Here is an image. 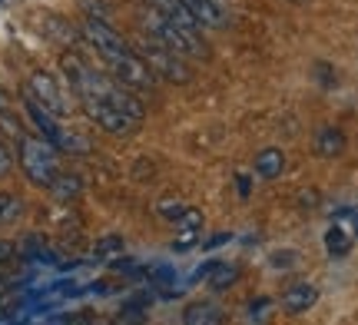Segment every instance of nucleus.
<instances>
[{"label":"nucleus","mask_w":358,"mask_h":325,"mask_svg":"<svg viewBox=\"0 0 358 325\" xmlns=\"http://www.w3.org/2000/svg\"><path fill=\"white\" fill-rule=\"evenodd\" d=\"M159 13H166L169 20H176L179 27H189V30H203V27L196 24V17L189 13V7H186V0H150Z\"/></svg>","instance_id":"obj_11"},{"label":"nucleus","mask_w":358,"mask_h":325,"mask_svg":"<svg viewBox=\"0 0 358 325\" xmlns=\"http://www.w3.org/2000/svg\"><path fill=\"white\" fill-rule=\"evenodd\" d=\"M342 150H345V136H342V130L322 127V130L315 133V153H319V157H338Z\"/></svg>","instance_id":"obj_14"},{"label":"nucleus","mask_w":358,"mask_h":325,"mask_svg":"<svg viewBox=\"0 0 358 325\" xmlns=\"http://www.w3.org/2000/svg\"><path fill=\"white\" fill-rule=\"evenodd\" d=\"M203 212H199V209L196 206H186L182 209V216H179L176 222H173V226H176V229H196V233H203Z\"/></svg>","instance_id":"obj_19"},{"label":"nucleus","mask_w":358,"mask_h":325,"mask_svg":"<svg viewBox=\"0 0 358 325\" xmlns=\"http://www.w3.org/2000/svg\"><path fill=\"white\" fill-rule=\"evenodd\" d=\"M189 13L196 17V24L203 30H222L229 27V17H226V7L219 0H186Z\"/></svg>","instance_id":"obj_8"},{"label":"nucleus","mask_w":358,"mask_h":325,"mask_svg":"<svg viewBox=\"0 0 358 325\" xmlns=\"http://www.w3.org/2000/svg\"><path fill=\"white\" fill-rule=\"evenodd\" d=\"M10 106V96H7V90H3V83H0V110H7Z\"/></svg>","instance_id":"obj_23"},{"label":"nucleus","mask_w":358,"mask_h":325,"mask_svg":"<svg viewBox=\"0 0 358 325\" xmlns=\"http://www.w3.org/2000/svg\"><path fill=\"white\" fill-rule=\"evenodd\" d=\"M252 169H256L259 180H279L282 173H285V153L275 150V146H268V150H262L256 157Z\"/></svg>","instance_id":"obj_10"},{"label":"nucleus","mask_w":358,"mask_h":325,"mask_svg":"<svg viewBox=\"0 0 358 325\" xmlns=\"http://www.w3.org/2000/svg\"><path fill=\"white\" fill-rule=\"evenodd\" d=\"M315 302H319V289L312 286V282H295V286H289L282 292V309L292 315L308 312Z\"/></svg>","instance_id":"obj_9"},{"label":"nucleus","mask_w":358,"mask_h":325,"mask_svg":"<svg viewBox=\"0 0 358 325\" xmlns=\"http://www.w3.org/2000/svg\"><path fill=\"white\" fill-rule=\"evenodd\" d=\"M77 100H80V106H83V113L90 117V123H96V127H100L103 133H110V136H129V133L140 127L136 120L127 117L120 106L110 103L100 93H83Z\"/></svg>","instance_id":"obj_5"},{"label":"nucleus","mask_w":358,"mask_h":325,"mask_svg":"<svg viewBox=\"0 0 358 325\" xmlns=\"http://www.w3.org/2000/svg\"><path fill=\"white\" fill-rule=\"evenodd\" d=\"M182 209H186L182 199H159V203H156V212H159L163 219H169V222H176L179 216H182Z\"/></svg>","instance_id":"obj_21"},{"label":"nucleus","mask_w":358,"mask_h":325,"mask_svg":"<svg viewBox=\"0 0 358 325\" xmlns=\"http://www.w3.org/2000/svg\"><path fill=\"white\" fill-rule=\"evenodd\" d=\"M24 113H27V123L34 127L37 136H43L47 143H53L60 153H70V157H83L90 153V140L87 136H80L77 130H70L60 123V117H53L50 110H43V106L24 90Z\"/></svg>","instance_id":"obj_3"},{"label":"nucleus","mask_w":358,"mask_h":325,"mask_svg":"<svg viewBox=\"0 0 358 325\" xmlns=\"http://www.w3.org/2000/svg\"><path fill=\"white\" fill-rule=\"evenodd\" d=\"M24 90L30 93V96H34L43 110H50L53 117L64 120V117H70V113H73V100H77V96H73V90L66 93L64 87H60V80L50 77L47 70H34Z\"/></svg>","instance_id":"obj_6"},{"label":"nucleus","mask_w":358,"mask_h":325,"mask_svg":"<svg viewBox=\"0 0 358 325\" xmlns=\"http://www.w3.org/2000/svg\"><path fill=\"white\" fill-rule=\"evenodd\" d=\"M24 216V199L13 193H0V226H10Z\"/></svg>","instance_id":"obj_16"},{"label":"nucleus","mask_w":358,"mask_h":325,"mask_svg":"<svg viewBox=\"0 0 358 325\" xmlns=\"http://www.w3.org/2000/svg\"><path fill=\"white\" fill-rule=\"evenodd\" d=\"M143 30H146V37L166 43L169 50L182 53L186 60H203V57H209V50H206V40H203V30L179 27L176 20H169L166 13H159L156 7H150V10L143 13Z\"/></svg>","instance_id":"obj_1"},{"label":"nucleus","mask_w":358,"mask_h":325,"mask_svg":"<svg viewBox=\"0 0 358 325\" xmlns=\"http://www.w3.org/2000/svg\"><path fill=\"white\" fill-rule=\"evenodd\" d=\"M96 57H100V64L106 66V73H110L113 80H120L123 87H129V90L146 93V90H153L156 83H159V77L150 70V64L140 57V50H133V47L100 50Z\"/></svg>","instance_id":"obj_4"},{"label":"nucleus","mask_w":358,"mask_h":325,"mask_svg":"<svg viewBox=\"0 0 358 325\" xmlns=\"http://www.w3.org/2000/svg\"><path fill=\"white\" fill-rule=\"evenodd\" d=\"M182 322L186 325H216L222 322V309L219 305H213V302H192L189 309L182 312Z\"/></svg>","instance_id":"obj_13"},{"label":"nucleus","mask_w":358,"mask_h":325,"mask_svg":"<svg viewBox=\"0 0 358 325\" xmlns=\"http://www.w3.org/2000/svg\"><path fill=\"white\" fill-rule=\"evenodd\" d=\"M13 146H17V163H20L27 180L40 189H50V182L60 173V150L37 133H24Z\"/></svg>","instance_id":"obj_2"},{"label":"nucleus","mask_w":358,"mask_h":325,"mask_svg":"<svg viewBox=\"0 0 358 325\" xmlns=\"http://www.w3.org/2000/svg\"><path fill=\"white\" fill-rule=\"evenodd\" d=\"M236 279H239V266H216V275L209 279V286L213 289H229Z\"/></svg>","instance_id":"obj_20"},{"label":"nucleus","mask_w":358,"mask_h":325,"mask_svg":"<svg viewBox=\"0 0 358 325\" xmlns=\"http://www.w3.org/2000/svg\"><path fill=\"white\" fill-rule=\"evenodd\" d=\"M83 193V180H80L77 173H57V180L50 182V196L53 199H60V203H70V199H77Z\"/></svg>","instance_id":"obj_12"},{"label":"nucleus","mask_w":358,"mask_h":325,"mask_svg":"<svg viewBox=\"0 0 358 325\" xmlns=\"http://www.w3.org/2000/svg\"><path fill=\"white\" fill-rule=\"evenodd\" d=\"M325 249H329V256H345L348 249H352V233L342 229V226H332L325 233Z\"/></svg>","instance_id":"obj_17"},{"label":"nucleus","mask_w":358,"mask_h":325,"mask_svg":"<svg viewBox=\"0 0 358 325\" xmlns=\"http://www.w3.org/2000/svg\"><path fill=\"white\" fill-rule=\"evenodd\" d=\"M123 249H127V243H123L120 236H103L100 243L93 246V256H96V259H110V256H120Z\"/></svg>","instance_id":"obj_18"},{"label":"nucleus","mask_w":358,"mask_h":325,"mask_svg":"<svg viewBox=\"0 0 358 325\" xmlns=\"http://www.w3.org/2000/svg\"><path fill=\"white\" fill-rule=\"evenodd\" d=\"M140 57L150 64V70H153L156 77L163 80H173V83H189V64H186V57L176 50H169L166 43H159V40L153 37H143L140 43Z\"/></svg>","instance_id":"obj_7"},{"label":"nucleus","mask_w":358,"mask_h":325,"mask_svg":"<svg viewBox=\"0 0 358 325\" xmlns=\"http://www.w3.org/2000/svg\"><path fill=\"white\" fill-rule=\"evenodd\" d=\"M13 173V150H10V140L0 136V180L10 176Z\"/></svg>","instance_id":"obj_22"},{"label":"nucleus","mask_w":358,"mask_h":325,"mask_svg":"<svg viewBox=\"0 0 358 325\" xmlns=\"http://www.w3.org/2000/svg\"><path fill=\"white\" fill-rule=\"evenodd\" d=\"M24 133H27V123L17 117V110H13V106L0 110V136H7L10 143H17Z\"/></svg>","instance_id":"obj_15"}]
</instances>
